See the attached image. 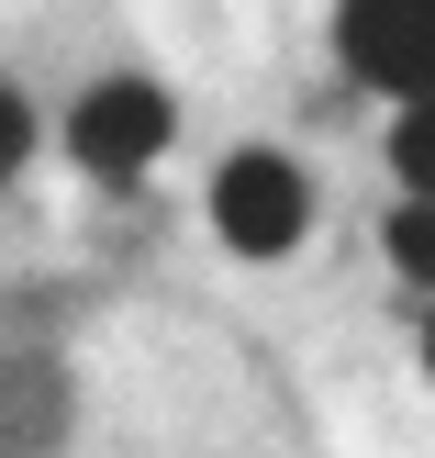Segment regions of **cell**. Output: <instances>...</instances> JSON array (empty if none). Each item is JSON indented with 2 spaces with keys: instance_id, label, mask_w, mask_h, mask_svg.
I'll use <instances>...</instances> for the list:
<instances>
[{
  "instance_id": "obj_7",
  "label": "cell",
  "mask_w": 435,
  "mask_h": 458,
  "mask_svg": "<svg viewBox=\"0 0 435 458\" xmlns=\"http://www.w3.org/2000/svg\"><path fill=\"white\" fill-rule=\"evenodd\" d=\"M424 369H435V325H424Z\"/></svg>"
},
{
  "instance_id": "obj_3",
  "label": "cell",
  "mask_w": 435,
  "mask_h": 458,
  "mask_svg": "<svg viewBox=\"0 0 435 458\" xmlns=\"http://www.w3.org/2000/svg\"><path fill=\"white\" fill-rule=\"evenodd\" d=\"M335 56L380 101L435 89V0H335Z\"/></svg>"
},
{
  "instance_id": "obj_4",
  "label": "cell",
  "mask_w": 435,
  "mask_h": 458,
  "mask_svg": "<svg viewBox=\"0 0 435 458\" xmlns=\"http://www.w3.org/2000/svg\"><path fill=\"white\" fill-rule=\"evenodd\" d=\"M380 246H391V268H402L414 291H435V201H424V191H414V201H391Z\"/></svg>"
},
{
  "instance_id": "obj_5",
  "label": "cell",
  "mask_w": 435,
  "mask_h": 458,
  "mask_svg": "<svg viewBox=\"0 0 435 458\" xmlns=\"http://www.w3.org/2000/svg\"><path fill=\"white\" fill-rule=\"evenodd\" d=\"M391 179L435 201V89H414V101H402V123H391Z\"/></svg>"
},
{
  "instance_id": "obj_2",
  "label": "cell",
  "mask_w": 435,
  "mask_h": 458,
  "mask_svg": "<svg viewBox=\"0 0 435 458\" xmlns=\"http://www.w3.org/2000/svg\"><path fill=\"white\" fill-rule=\"evenodd\" d=\"M302 224H313V191H302V168H290L280 146H235L213 168V235L235 246V258H290Z\"/></svg>"
},
{
  "instance_id": "obj_6",
  "label": "cell",
  "mask_w": 435,
  "mask_h": 458,
  "mask_svg": "<svg viewBox=\"0 0 435 458\" xmlns=\"http://www.w3.org/2000/svg\"><path fill=\"white\" fill-rule=\"evenodd\" d=\"M22 157H34V101H22V89L0 79V191L22 179Z\"/></svg>"
},
{
  "instance_id": "obj_1",
  "label": "cell",
  "mask_w": 435,
  "mask_h": 458,
  "mask_svg": "<svg viewBox=\"0 0 435 458\" xmlns=\"http://www.w3.org/2000/svg\"><path fill=\"white\" fill-rule=\"evenodd\" d=\"M168 134H179V101L156 79H89L79 101H67V157H79L89 179H146L156 157H168Z\"/></svg>"
}]
</instances>
